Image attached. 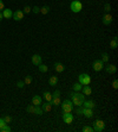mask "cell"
I'll return each mask as SVG.
<instances>
[{"instance_id":"6da1fadb","label":"cell","mask_w":118,"mask_h":132,"mask_svg":"<svg viewBox=\"0 0 118 132\" xmlns=\"http://www.w3.org/2000/svg\"><path fill=\"white\" fill-rule=\"evenodd\" d=\"M70 96L72 98V104L73 105H76L77 107L83 106V101L85 100V95H84V94L76 92V93H71Z\"/></svg>"},{"instance_id":"7a4b0ae2","label":"cell","mask_w":118,"mask_h":132,"mask_svg":"<svg viewBox=\"0 0 118 132\" xmlns=\"http://www.w3.org/2000/svg\"><path fill=\"white\" fill-rule=\"evenodd\" d=\"M70 8L73 13H79V12L83 10V4H81L79 0H73V1L71 2Z\"/></svg>"},{"instance_id":"3957f363","label":"cell","mask_w":118,"mask_h":132,"mask_svg":"<svg viewBox=\"0 0 118 132\" xmlns=\"http://www.w3.org/2000/svg\"><path fill=\"white\" fill-rule=\"evenodd\" d=\"M60 106H61L63 112H72L73 110V104L70 100H64L63 102H60Z\"/></svg>"},{"instance_id":"277c9868","label":"cell","mask_w":118,"mask_h":132,"mask_svg":"<svg viewBox=\"0 0 118 132\" xmlns=\"http://www.w3.org/2000/svg\"><path fill=\"white\" fill-rule=\"evenodd\" d=\"M78 80H79V83L81 86H85V85H90L91 83V76L89 74H80L78 76Z\"/></svg>"},{"instance_id":"5b68a950","label":"cell","mask_w":118,"mask_h":132,"mask_svg":"<svg viewBox=\"0 0 118 132\" xmlns=\"http://www.w3.org/2000/svg\"><path fill=\"white\" fill-rule=\"evenodd\" d=\"M104 129H105V123H104L103 120L98 119V120H96L95 123H93V131L102 132Z\"/></svg>"},{"instance_id":"8992f818","label":"cell","mask_w":118,"mask_h":132,"mask_svg":"<svg viewBox=\"0 0 118 132\" xmlns=\"http://www.w3.org/2000/svg\"><path fill=\"white\" fill-rule=\"evenodd\" d=\"M63 120L66 123V124H71L72 121H73V114H72V112H63Z\"/></svg>"},{"instance_id":"52a82bcc","label":"cell","mask_w":118,"mask_h":132,"mask_svg":"<svg viewBox=\"0 0 118 132\" xmlns=\"http://www.w3.org/2000/svg\"><path fill=\"white\" fill-rule=\"evenodd\" d=\"M104 68V62L102 60H96L93 62V70L95 72H100Z\"/></svg>"},{"instance_id":"ba28073f","label":"cell","mask_w":118,"mask_h":132,"mask_svg":"<svg viewBox=\"0 0 118 132\" xmlns=\"http://www.w3.org/2000/svg\"><path fill=\"white\" fill-rule=\"evenodd\" d=\"M102 22L104 25H110L111 23H112V16L111 14H109V13H106V14H104L102 18Z\"/></svg>"},{"instance_id":"9c48e42d","label":"cell","mask_w":118,"mask_h":132,"mask_svg":"<svg viewBox=\"0 0 118 132\" xmlns=\"http://www.w3.org/2000/svg\"><path fill=\"white\" fill-rule=\"evenodd\" d=\"M12 18H13L16 22H20L21 19H24V12L22 11H16L14 13H13Z\"/></svg>"},{"instance_id":"30bf717a","label":"cell","mask_w":118,"mask_h":132,"mask_svg":"<svg viewBox=\"0 0 118 132\" xmlns=\"http://www.w3.org/2000/svg\"><path fill=\"white\" fill-rule=\"evenodd\" d=\"M105 70H106L107 74H115V73L117 72V67L115 66V64H107L105 67Z\"/></svg>"},{"instance_id":"8fae6325","label":"cell","mask_w":118,"mask_h":132,"mask_svg":"<svg viewBox=\"0 0 118 132\" xmlns=\"http://www.w3.org/2000/svg\"><path fill=\"white\" fill-rule=\"evenodd\" d=\"M1 13H2V17L6 18V19H10V18H12V16H13V12H12V10H10V8H4Z\"/></svg>"},{"instance_id":"7c38bea8","label":"cell","mask_w":118,"mask_h":132,"mask_svg":"<svg viewBox=\"0 0 118 132\" xmlns=\"http://www.w3.org/2000/svg\"><path fill=\"white\" fill-rule=\"evenodd\" d=\"M43 102V99H41V96H39V95H34L32 98V105L34 106H40Z\"/></svg>"},{"instance_id":"4fadbf2b","label":"cell","mask_w":118,"mask_h":132,"mask_svg":"<svg viewBox=\"0 0 118 132\" xmlns=\"http://www.w3.org/2000/svg\"><path fill=\"white\" fill-rule=\"evenodd\" d=\"M41 60H43V58H41L40 55H37V54H36V55L32 56V63L34 66H39V64L41 63Z\"/></svg>"},{"instance_id":"5bb4252c","label":"cell","mask_w":118,"mask_h":132,"mask_svg":"<svg viewBox=\"0 0 118 132\" xmlns=\"http://www.w3.org/2000/svg\"><path fill=\"white\" fill-rule=\"evenodd\" d=\"M95 106H96V104H95V101H92V100H89V101H83V107H86V108H95Z\"/></svg>"},{"instance_id":"9a60e30c","label":"cell","mask_w":118,"mask_h":132,"mask_svg":"<svg viewBox=\"0 0 118 132\" xmlns=\"http://www.w3.org/2000/svg\"><path fill=\"white\" fill-rule=\"evenodd\" d=\"M54 70L57 73H63L65 70V66L61 64V63H59V62H57V63H54Z\"/></svg>"},{"instance_id":"2e32d148","label":"cell","mask_w":118,"mask_h":132,"mask_svg":"<svg viewBox=\"0 0 118 132\" xmlns=\"http://www.w3.org/2000/svg\"><path fill=\"white\" fill-rule=\"evenodd\" d=\"M83 114L86 117V118H91L93 116V111L92 108H86V107H83Z\"/></svg>"},{"instance_id":"e0dca14e","label":"cell","mask_w":118,"mask_h":132,"mask_svg":"<svg viewBox=\"0 0 118 132\" xmlns=\"http://www.w3.org/2000/svg\"><path fill=\"white\" fill-rule=\"evenodd\" d=\"M81 89H83V94H84V95H91V94H92V89H91V87H90L89 85L83 86Z\"/></svg>"},{"instance_id":"ac0fdd59","label":"cell","mask_w":118,"mask_h":132,"mask_svg":"<svg viewBox=\"0 0 118 132\" xmlns=\"http://www.w3.org/2000/svg\"><path fill=\"white\" fill-rule=\"evenodd\" d=\"M41 108H43L44 112H50V111L52 110V104L50 101H46L44 105H41Z\"/></svg>"},{"instance_id":"d6986e66","label":"cell","mask_w":118,"mask_h":132,"mask_svg":"<svg viewBox=\"0 0 118 132\" xmlns=\"http://www.w3.org/2000/svg\"><path fill=\"white\" fill-rule=\"evenodd\" d=\"M57 83H58V77L57 76H51L50 77V80H48V85H50V86L54 87V86H57Z\"/></svg>"},{"instance_id":"ffe728a7","label":"cell","mask_w":118,"mask_h":132,"mask_svg":"<svg viewBox=\"0 0 118 132\" xmlns=\"http://www.w3.org/2000/svg\"><path fill=\"white\" fill-rule=\"evenodd\" d=\"M110 46H111V49H117V46H118L117 37H115L113 39H111V42H110Z\"/></svg>"},{"instance_id":"44dd1931","label":"cell","mask_w":118,"mask_h":132,"mask_svg":"<svg viewBox=\"0 0 118 132\" xmlns=\"http://www.w3.org/2000/svg\"><path fill=\"white\" fill-rule=\"evenodd\" d=\"M50 102L52 104V106H53V105H54V106H59L60 102H61V101H60V96H59V98H52Z\"/></svg>"},{"instance_id":"7402d4cb","label":"cell","mask_w":118,"mask_h":132,"mask_svg":"<svg viewBox=\"0 0 118 132\" xmlns=\"http://www.w3.org/2000/svg\"><path fill=\"white\" fill-rule=\"evenodd\" d=\"M43 95H44V98H45L46 101H51V99H52V93H50L48 90H45Z\"/></svg>"},{"instance_id":"603a6c76","label":"cell","mask_w":118,"mask_h":132,"mask_svg":"<svg viewBox=\"0 0 118 132\" xmlns=\"http://www.w3.org/2000/svg\"><path fill=\"white\" fill-rule=\"evenodd\" d=\"M44 113L43 108L40 107V106H36V108H34V114H37V116H41Z\"/></svg>"},{"instance_id":"cb8c5ba5","label":"cell","mask_w":118,"mask_h":132,"mask_svg":"<svg viewBox=\"0 0 118 132\" xmlns=\"http://www.w3.org/2000/svg\"><path fill=\"white\" fill-rule=\"evenodd\" d=\"M38 68H39V70H40L41 73H46L48 70V67L46 66V64H41V63L38 66Z\"/></svg>"},{"instance_id":"d4e9b609","label":"cell","mask_w":118,"mask_h":132,"mask_svg":"<svg viewBox=\"0 0 118 132\" xmlns=\"http://www.w3.org/2000/svg\"><path fill=\"white\" fill-rule=\"evenodd\" d=\"M48 12H50V6H43L41 8H40V13H43V14H47Z\"/></svg>"},{"instance_id":"484cf974","label":"cell","mask_w":118,"mask_h":132,"mask_svg":"<svg viewBox=\"0 0 118 132\" xmlns=\"http://www.w3.org/2000/svg\"><path fill=\"white\" fill-rule=\"evenodd\" d=\"M34 108H36L34 105H30V106H27L26 107V111L28 112V113H31V114H34Z\"/></svg>"},{"instance_id":"4316f807","label":"cell","mask_w":118,"mask_h":132,"mask_svg":"<svg viewBox=\"0 0 118 132\" xmlns=\"http://www.w3.org/2000/svg\"><path fill=\"white\" fill-rule=\"evenodd\" d=\"M81 87H83V86H81L80 83L77 82L73 85V90H75V92H79V90H81Z\"/></svg>"},{"instance_id":"83f0119b","label":"cell","mask_w":118,"mask_h":132,"mask_svg":"<svg viewBox=\"0 0 118 132\" xmlns=\"http://www.w3.org/2000/svg\"><path fill=\"white\" fill-rule=\"evenodd\" d=\"M24 82H25V85H31V83H32V76L27 75V76L25 77V80H24Z\"/></svg>"},{"instance_id":"f1b7e54d","label":"cell","mask_w":118,"mask_h":132,"mask_svg":"<svg viewBox=\"0 0 118 132\" xmlns=\"http://www.w3.org/2000/svg\"><path fill=\"white\" fill-rule=\"evenodd\" d=\"M102 61L103 62H107L109 61V55H107L106 52H103L102 54Z\"/></svg>"},{"instance_id":"f546056e","label":"cell","mask_w":118,"mask_h":132,"mask_svg":"<svg viewBox=\"0 0 118 132\" xmlns=\"http://www.w3.org/2000/svg\"><path fill=\"white\" fill-rule=\"evenodd\" d=\"M0 131H1V132H10V131H11V127L8 126V125H6V126L1 127V129H0Z\"/></svg>"},{"instance_id":"4dcf8cb0","label":"cell","mask_w":118,"mask_h":132,"mask_svg":"<svg viewBox=\"0 0 118 132\" xmlns=\"http://www.w3.org/2000/svg\"><path fill=\"white\" fill-rule=\"evenodd\" d=\"M93 131V127L91 126H84L83 127V132H92Z\"/></svg>"},{"instance_id":"1f68e13d","label":"cell","mask_w":118,"mask_h":132,"mask_svg":"<svg viewBox=\"0 0 118 132\" xmlns=\"http://www.w3.org/2000/svg\"><path fill=\"white\" fill-rule=\"evenodd\" d=\"M104 11L106 12V13L111 11V5H110V4H105V5H104Z\"/></svg>"},{"instance_id":"d6a6232c","label":"cell","mask_w":118,"mask_h":132,"mask_svg":"<svg viewBox=\"0 0 118 132\" xmlns=\"http://www.w3.org/2000/svg\"><path fill=\"white\" fill-rule=\"evenodd\" d=\"M60 96V90H54L53 93H52V98H59Z\"/></svg>"},{"instance_id":"836d02e7","label":"cell","mask_w":118,"mask_h":132,"mask_svg":"<svg viewBox=\"0 0 118 132\" xmlns=\"http://www.w3.org/2000/svg\"><path fill=\"white\" fill-rule=\"evenodd\" d=\"M31 11H32V8H31L30 6H27V5H26L25 7H24V11H22V12H24V13H30Z\"/></svg>"},{"instance_id":"e575fe53","label":"cell","mask_w":118,"mask_h":132,"mask_svg":"<svg viewBox=\"0 0 118 132\" xmlns=\"http://www.w3.org/2000/svg\"><path fill=\"white\" fill-rule=\"evenodd\" d=\"M6 125H7V123L4 120V118H0V129H1V127H4V126H6Z\"/></svg>"},{"instance_id":"d590c367","label":"cell","mask_w":118,"mask_h":132,"mask_svg":"<svg viewBox=\"0 0 118 132\" xmlns=\"http://www.w3.org/2000/svg\"><path fill=\"white\" fill-rule=\"evenodd\" d=\"M24 86H26L24 81H19V82H17V87H18V88H24Z\"/></svg>"},{"instance_id":"8d00e7d4","label":"cell","mask_w":118,"mask_h":132,"mask_svg":"<svg viewBox=\"0 0 118 132\" xmlns=\"http://www.w3.org/2000/svg\"><path fill=\"white\" fill-rule=\"evenodd\" d=\"M32 12L33 13H40V8H39L38 6H34V7L32 8Z\"/></svg>"},{"instance_id":"74e56055","label":"cell","mask_w":118,"mask_h":132,"mask_svg":"<svg viewBox=\"0 0 118 132\" xmlns=\"http://www.w3.org/2000/svg\"><path fill=\"white\" fill-rule=\"evenodd\" d=\"M76 113H77V114H83V108H81V106H79V107L76 110Z\"/></svg>"},{"instance_id":"f35d334b","label":"cell","mask_w":118,"mask_h":132,"mask_svg":"<svg viewBox=\"0 0 118 132\" xmlns=\"http://www.w3.org/2000/svg\"><path fill=\"white\" fill-rule=\"evenodd\" d=\"M4 120L6 121V123H7V124H8V123H11V120H12V118L10 116H6V117H4Z\"/></svg>"},{"instance_id":"ab89813d","label":"cell","mask_w":118,"mask_h":132,"mask_svg":"<svg viewBox=\"0 0 118 132\" xmlns=\"http://www.w3.org/2000/svg\"><path fill=\"white\" fill-rule=\"evenodd\" d=\"M112 87L115 88V89H117V88H118V80H113V82H112Z\"/></svg>"},{"instance_id":"60d3db41","label":"cell","mask_w":118,"mask_h":132,"mask_svg":"<svg viewBox=\"0 0 118 132\" xmlns=\"http://www.w3.org/2000/svg\"><path fill=\"white\" fill-rule=\"evenodd\" d=\"M5 8V6H4V2H2V0H0V12L2 11Z\"/></svg>"},{"instance_id":"b9f144b4","label":"cell","mask_w":118,"mask_h":132,"mask_svg":"<svg viewBox=\"0 0 118 132\" xmlns=\"http://www.w3.org/2000/svg\"><path fill=\"white\" fill-rule=\"evenodd\" d=\"M2 19H4V17H2V13H1V12H0V22H1V20H2Z\"/></svg>"}]
</instances>
